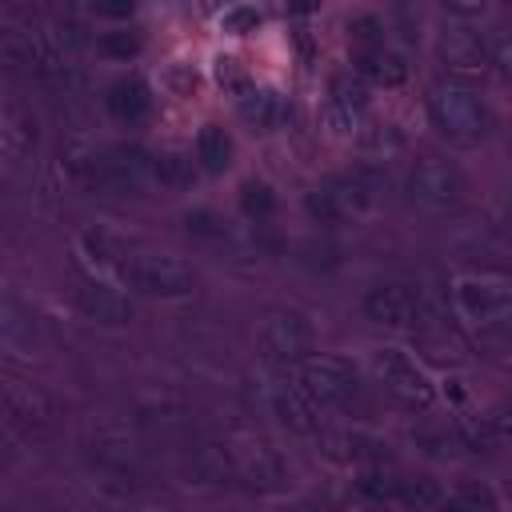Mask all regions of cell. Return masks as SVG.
Instances as JSON below:
<instances>
[{
  "instance_id": "6da1fadb",
  "label": "cell",
  "mask_w": 512,
  "mask_h": 512,
  "mask_svg": "<svg viewBox=\"0 0 512 512\" xmlns=\"http://www.w3.org/2000/svg\"><path fill=\"white\" fill-rule=\"evenodd\" d=\"M428 120L452 144H480L492 132V112L480 92L464 84H436L428 92Z\"/></svg>"
},
{
  "instance_id": "7a4b0ae2",
  "label": "cell",
  "mask_w": 512,
  "mask_h": 512,
  "mask_svg": "<svg viewBox=\"0 0 512 512\" xmlns=\"http://www.w3.org/2000/svg\"><path fill=\"white\" fill-rule=\"evenodd\" d=\"M452 308L476 332H500L512 316V288L492 272H464L452 280Z\"/></svg>"
},
{
  "instance_id": "3957f363",
  "label": "cell",
  "mask_w": 512,
  "mask_h": 512,
  "mask_svg": "<svg viewBox=\"0 0 512 512\" xmlns=\"http://www.w3.org/2000/svg\"><path fill=\"white\" fill-rule=\"evenodd\" d=\"M120 276L144 292V296H160V300H176V296H188L196 288V268L180 256H128L120 264Z\"/></svg>"
},
{
  "instance_id": "277c9868",
  "label": "cell",
  "mask_w": 512,
  "mask_h": 512,
  "mask_svg": "<svg viewBox=\"0 0 512 512\" xmlns=\"http://www.w3.org/2000/svg\"><path fill=\"white\" fill-rule=\"evenodd\" d=\"M372 372H376V380L392 392V396H400L404 404H416V408H428L432 400H436V384H432V376L424 372V364L416 360V356H408L404 348H372Z\"/></svg>"
},
{
  "instance_id": "5b68a950",
  "label": "cell",
  "mask_w": 512,
  "mask_h": 512,
  "mask_svg": "<svg viewBox=\"0 0 512 512\" xmlns=\"http://www.w3.org/2000/svg\"><path fill=\"white\" fill-rule=\"evenodd\" d=\"M316 344L312 320L296 308H276L260 328V348L272 364H300Z\"/></svg>"
},
{
  "instance_id": "8992f818",
  "label": "cell",
  "mask_w": 512,
  "mask_h": 512,
  "mask_svg": "<svg viewBox=\"0 0 512 512\" xmlns=\"http://www.w3.org/2000/svg\"><path fill=\"white\" fill-rule=\"evenodd\" d=\"M408 196L428 208V212H448L464 200V180L456 168H448L444 160H432L424 156L412 172H408Z\"/></svg>"
},
{
  "instance_id": "52a82bcc",
  "label": "cell",
  "mask_w": 512,
  "mask_h": 512,
  "mask_svg": "<svg viewBox=\"0 0 512 512\" xmlns=\"http://www.w3.org/2000/svg\"><path fill=\"white\" fill-rule=\"evenodd\" d=\"M300 388L308 392L312 404H348L356 392V372L340 356H304Z\"/></svg>"
},
{
  "instance_id": "ba28073f",
  "label": "cell",
  "mask_w": 512,
  "mask_h": 512,
  "mask_svg": "<svg viewBox=\"0 0 512 512\" xmlns=\"http://www.w3.org/2000/svg\"><path fill=\"white\" fill-rule=\"evenodd\" d=\"M436 56L456 80H484L488 68H492L488 52H484V40L472 36L468 28H444L440 40H436Z\"/></svg>"
},
{
  "instance_id": "9c48e42d",
  "label": "cell",
  "mask_w": 512,
  "mask_h": 512,
  "mask_svg": "<svg viewBox=\"0 0 512 512\" xmlns=\"http://www.w3.org/2000/svg\"><path fill=\"white\" fill-rule=\"evenodd\" d=\"M364 316L372 324H384V328H412L416 316H420V296L408 288V284H376L364 292L360 300Z\"/></svg>"
},
{
  "instance_id": "30bf717a",
  "label": "cell",
  "mask_w": 512,
  "mask_h": 512,
  "mask_svg": "<svg viewBox=\"0 0 512 512\" xmlns=\"http://www.w3.org/2000/svg\"><path fill=\"white\" fill-rule=\"evenodd\" d=\"M360 488L372 496V500H384V504H440L444 496L432 488V480H412V476H400V472H364L360 476Z\"/></svg>"
},
{
  "instance_id": "8fae6325",
  "label": "cell",
  "mask_w": 512,
  "mask_h": 512,
  "mask_svg": "<svg viewBox=\"0 0 512 512\" xmlns=\"http://www.w3.org/2000/svg\"><path fill=\"white\" fill-rule=\"evenodd\" d=\"M76 304H80V312H84L88 320H96V324H128V320H132L128 296H124L120 288L104 284V280H84V284L76 288Z\"/></svg>"
},
{
  "instance_id": "7c38bea8",
  "label": "cell",
  "mask_w": 512,
  "mask_h": 512,
  "mask_svg": "<svg viewBox=\"0 0 512 512\" xmlns=\"http://www.w3.org/2000/svg\"><path fill=\"white\" fill-rule=\"evenodd\" d=\"M240 116L260 128V132H276L288 116H292V104L276 92V88H244L240 96Z\"/></svg>"
},
{
  "instance_id": "4fadbf2b",
  "label": "cell",
  "mask_w": 512,
  "mask_h": 512,
  "mask_svg": "<svg viewBox=\"0 0 512 512\" xmlns=\"http://www.w3.org/2000/svg\"><path fill=\"white\" fill-rule=\"evenodd\" d=\"M108 112H112L116 120H124V124L144 120V116L152 112V92H148V84L136 80V76L116 80V84L108 88Z\"/></svg>"
},
{
  "instance_id": "5bb4252c",
  "label": "cell",
  "mask_w": 512,
  "mask_h": 512,
  "mask_svg": "<svg viewBox=\"0 0 512 512\" xmlns=\"http://www.w3.org/2000/svg\"><path fill=\"white\" fill-rule=\"evenodd\" d=\"M272 408H276L280 424H288L296 432H312L316 428V404L308 400V392L300 384H280L272 392Z\"/></svg>"
},
{
  "instance_id": "9a60e30c",
  "label": "cell",
  "mask_w": 512,
  "mask_h": 512,
  "mask_svg": "<svg viewBox=\"0 0 512 512\" xmlns=\"http://www.w3.org/2000/svg\"><path fill=\"white\" fill-rule=\"evenodd\" d=\"M360 72L372 80V84H384V88H400L408 80V64L400 52L384 48V44H372L360 52Z\"/></svg>"
},
{
  "instance_id": "2e32d148",
  "label": "cell",
  "mask_w": 512,
  "mask_h": 512,
  "mask_svg": "<svg viewBox=\"0 0 512 512\" xmlns=\"http://www.w3.org/2000/svg\"><path fill=\"white\" fill-rule=\"evenodd\" d=\"M36 144V120L20 104H0V152L24 156Z\"/></svg>"
},
{
  "instance_id": "e0dca14e",
  "label": "cell",
  "mask_w": 512,
  "mask_h": 512,
  "mask_svg": "<svg viewBox=\"0 0 512 512\" xmlns=\"http://www.w3.org/2000/svg\"><path fill=\"white\" fill-rule=\"evenodd\" d=\"M0 396L8 400V408L24 420V424H44V420H52V400L40 392V388H32V384H20V380H4L0 384Z\"/></svg>"
},
{
  "instance_id": "ac0fdd59",
  "label": "cell",
  "mask_w": 512,
  "mask_h": 512,
  "mask_svg": "<svg viewBox=\"0 0 512 512\" xmlns=\"http://www.w3.org/2000/svg\"><path fill=\"white\" fill-rule=\"evenodd\" d=\"M232 164V140L220 124H204L196 132V168L204 172H224Z\"/></svg>"
},
{
  "instance_id": "d6986e66",
  "label": "cell",
  "mask_w": 512,
  "mask_h": 512,
  "mask_svg": "<svg viewBox=\"0 0 512 512\" xmlns=\"http://www.w3.org/2000/svg\"><path fill=\"white\" fill-rule=\"evenodd\" d=\"M456 436L464 448L472 452H492L500 444V416H488V412H472V416H460L456 420Z\"/></svg>"
},
{
  "instance_id": "ffe728a7",
  "label": "cell",
  "mask_w": 512,
  "mask_h": 512,
  "mask_svg": "<svg viewBox=\"0 0 512 512\" xmlns=\"http://www.w3.org/2000/svg\"><path fill=\"white\" fill-rule=\"evenodd\" d=\"M152 172L164 180V184H188L196 176V160L192 156H180V152H164L152 160Z\"/></svg>"
},
{
  "instance_id": "44dd1931",
  "label": "cell",
  "mask_w": 512,
  "mask_h": 512,
  "mask_svg": "<svg viewBox=\"0 0 512 512\" xmlns=\"http://www.w3.org/2000/svg\"><path fill=\"white\" fill-rule=\"evenodd\" d=\"M96 48H100V56H108V60H128V56L140 52V32H132V28L104 32V36L96 40Z\"/></svg>"
},
{
  "instance_id": "7402d4cb",
  "label": "cell",
  "mask_w": 512,
  "mask_h": 512,
  "mask_svg": "<svg viewBox=\"0 0 512 512\" xmlns=\"http://www.w3.org/2000/svg\"><path fill=\"white\" fill-rule=\"evenodd\" d=\"M328 104L364 112V104H368V88H364L360 80H352V76H340V80H332V100H328Z\"/></svg>"
},
{
  "instance_id": "603a6c76",
  "label": "cell",
  "mask_w": 512,
  "mask_h": 512,
  "mask_svg": "<svg viewBox=\"0 0 512 512\" xmlns=\"http://www.w3.org/2000/svg\"><path fill=\"white\" fill-rule=\"evenodd\" d=\"M240 204H244L248 216H268L272 204H276V196H272V188H268L264 180H244V188H240Z\"/></svg>"
},
{
  "instance_id": "cb8c5ba5",
  "label": "cell",
  "mask_w": 512,
  "mask_h": 512,
  "mask_svg": "<svg viewBox=\"0 0 512 512\" xmlns=\"http://www.w3.org/2000/svg\"><path fill=\"white\" fill-rule=\"evenodd\" d=\"M220 28H224L228 36H248V32L260 28V12H256V8H232V12H224Z\"/></svg>"
},
{
  "instance_id": "d4e9b609",
  "label": "cell",
  "mask_w": 512,
  "mask_h": 512,
  "mask_svg": "<svg viewBox=\"0 0 512 512\" xmlns=\"http://www.w3.org/2000/svg\"><path fill=\"white\" fill-rule=\"evenodd\" d=\"M484 52H488V64H492L496 72H508V68H512V48H508V28H492V40L484 44Z\"/></svg>"
},
{
  "instance_id": "484cf974",
  "label": "cell",
  "mask_w": 512,
  "mask_h": 512,
  "mask_svg": "<svg viewBox=\"0 0 512 512\" xmlns=\"http://www.w3.org/2000/svg\"><path fill=\"white\" fill-rule=\"evenodd\" d=\"M188 232H196V236H224V220L212 208H196V212H188Z\"/></svg>"
},
{
  "instance_id": "4316f807",
  "label": "cell",
  "mask_w": 512,
  "mask_h": 512,
  "mask_svg": "<svg viewBox=\"0 0 512 512\" xmlns=\"http://www.w3.org/2000/svg\"><path fill=\"white\" fill-rule=\"evenodd\" d=\"M88 4H92V12L104 16V20H128V16L136 12V0H88Z\"/></svg>"
},
{
  "instance_id": "83f0119b",
  "label": "cell",
  "mask_w": 512,
  "mask_h": 512,
  "mask_svg": "<svg viewBox=\"0 0 512 512\" xmlns=\"http://www.w3.org/2000/svg\"><path fill=\"white\" fill-rule=\"evenodd\" d=\"M448 500H452V504H488V508H496V504H500L484 484H480V488H476V484H464V488H460L456 496H448Z\"/></svg>"
},
{
  "instance_id": "f1b7e54d",
  "label": "cell",
  "mask_w": 512,
  "mask_h": 512,
  "mask_svg": "<svg viewBox=\"0 0 512 512\" xmlns=\"http://www.w3.org/2000/svg\"><path fill=\"white\" fill-rule=\"evenodd\" d=\"M488 4L492 0H444V8H452L456 16H484Z\"/></svg>"
},
{
  "instance_id": "f546056e",
  "label": "cell",
  "mask_w": 512,
  "mask_h": 512,
  "mask_svg": "<svg viewBox=\"0 0 512 512\" xmlns=\"http://www.w3.org/2000/svg\"><path fill=\"white\" fill-rule=\"evenodd\" d=\"M288 8H292V12H316L320 0H288Z\"/></svg>"
},
{
  "instance_id": "4dcf8cb0",
  "label": "cell",
  "mask_w": 512,
  "mask_h": 512,
  "mask_svg": "<svg viewBox=\"0 0 512 512\" xmlns=\"http://www.w3.org/2000/svg\"><path fill=\"white\" fill-rule=\"evenodd\" d=\"M4 460H8V440L0 436V464H4Z\"/></svg>"
}]
</instances>
